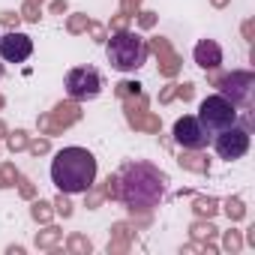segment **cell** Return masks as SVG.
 <instances>
[{"instance_id": "cell-7", "label": "cell", "mask_w": 255, "mask_h": 255, "mask_svg": "<svg viewBox=\"0 0 255 255\" xmlns=\"http://www.w3.org/2000/svg\"><path fill=\"white\" fill-rule=\"evenodd\" d=\"M219 93H222L228 102H234L237 108H246V105H252L255 75H252L249 69H234V72H228V75L219 81Z\"/></svg>"}, {"instance_id": "cell-9", "label": "cell", "mask_w": 255, "mask_h": 255, "mask_svg": "<svg viewBox=\"0 0 255 255\" xmlns=\"http://www.w3.org/2000/svg\"><path fill=\"white\" fill-rule=\"evenodd\" d=\"M33 54V39L27 33H6L0 36V57H3V63H24L27 57Z\"/></svg>"}, {"instance_id": "cell-5", "label": "cell", "mask_w": 255, "mask_h": 255, "mask_svg": "<svg viewBox=\"0 0 255 255\" xmlns=\"http://www.w3.org/2000/svg\"><path fill=\"white\" fill-rule=\"evenodd\" d=\"M102 93V75L93 66H75L66 72V96L75 102H90Z\"/></svg>"}, {"instance_id": "cell-8", "label": "cell", "mask_w": 255, "mask_h": 255, "mask_svg": "<svg viewBox=\"0 0 255 255\" xmlns=\"http://www.w3.org/2000/svg\"><path fill=\"white\" fill-rule=\"evenodd\" d=\"M171 135H174L177 147H183V150H204L207 141H210V135L204 132V126L198 123L195 114H183V117H177Z\"/></svg>"}, {"instance_id": "cell-2", "label": "cell", "mask_w": 255, "mask_h": 255, "mask_svg": "<svg viewBox=\"0 0 255 255\" xmlns=\"http://www.w3.org/2000/svg\"><path fill=\"white\" fill-rule=\"evenodd\" d=\"M96 180V156L87 147H63L51 159V183L66 195H81Z\"/></svg>"}, {"instance_id": "cell-6", "label": "cell", "mask_w": 255, "mask_h": 255, "mask_svg": "<svg viewBox=\"0 0 255 255\" xmlns=\"http://www.w3.org/2000/svg\"><path fill=\"white\" fill-rule=\"evenodd\" d=\"M213 150H216L219 159H228V162L231 159H243L249 153V129L240 126V123H234V126H228V129L216 132L213 135Z\"/></svg>"}, {"instance_id": "cell-1", "label": "cell", "mask_w": 255, "mask_h": 255, "mask_svg": "<svg viewBox=\"0 0 255 255\" xmlns=\"http://www.w3.org/2000/svg\"><path fill=\"white\" fill-rule=\"evenodd\" d=\"M114 198L129 210H150L165 198L168 177L150 162H126L114 177Z\"/></svg>"}, {"instance_id": "cell-10", "label": "cell", "mask_w": 255, "mask_h": 255, "mask_svg": "<svg viewBox=\"0 0 255 255\" xmlns=\"http://www.w3.org/2000/svg\"><path fill=\"white\" fill-rule=\"evenodd\" d=\"M192 57H195V63H198L201 69H216V66L222 63V48H219V42H213V39H201V42L195 45Z\"/></svg>"}, {"instance_id": "cell-3", "label": "cell", "mask_w": 255, "mask_h": 255, "mask_svg": "<svg viewBox=\"0 0 255 255\" xmlns=\"http://www.w3.org/2000/svg\"><path fill=\"white\" fill-rule=\"evenodd\" d=\"M147 54H150L147 39L138 36V33H132V30H117L108 39V45H105V57H108L111 69H117V72H135V69H141L147 63Z\"/></svg>"}, {"instance_id": "cell-4", "label": "cell", "mask_w": 255, "mask_h": 255, "mask_svg": "<svg viewBox=\"0 0 255 255\" xmlns=\"http://www.w3.org/2000/svg\"><path fill=\"white\" fill-rule=\"evenodd\" d=\"M195 117H198V123L204 126L207 135H216V132H222V129H228V126L237 123L240 111H237V105L228 102L222 93H213V96H204V99H201Z\"/></svg>"}]
</instances>
